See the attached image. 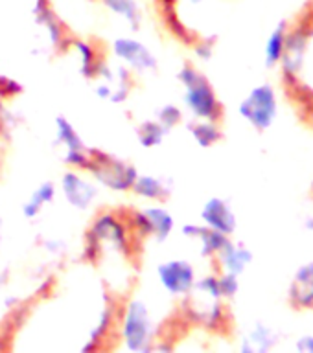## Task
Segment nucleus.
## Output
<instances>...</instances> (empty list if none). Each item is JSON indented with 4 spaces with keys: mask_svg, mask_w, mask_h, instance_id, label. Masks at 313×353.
Instances as JSON below:
<instances>
[{
    "mask_svg": "<svg viewBox=\"0 0 313 353\" xmlns=\"http://www.w3.org/2000/svg\"><path fill=\"white\" fill-rule=\"evenodd\" d=\"M282 35L281 32L275 33L273 35V39H271L269 46H267V55H269V63H273V61H276L278 57H281V52H282Z\"/></svg>",
    "mask_w": 313,
    "mask_h": 353,
    "instance_id": "f257e3e1",
    "label": "nucleus"
}]
</instances>
